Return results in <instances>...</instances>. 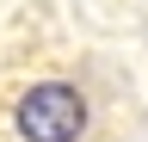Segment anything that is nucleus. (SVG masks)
Instances as JSON below:
<instances>
[{
  "instance_id": "1",
  "label": "nucleus",
  "mask_w": 148,
  "mask_h": 142,
  "mask_svg": "<svg viewBox=\"0 0 148 142\" xmlns=\"http://www.w3.org/2000/svg\"><path fill=\"white\" fill-rule=\"evenodd\" d=\"M86 130V99L68 80H37L18 99V136L25 142H80Z\"/></svg>"
}]
</instances>
